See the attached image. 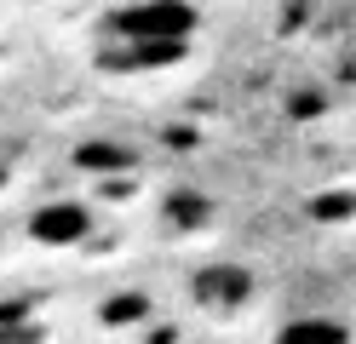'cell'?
<instances>
[{"label": "cell", "instance_id": "cell-2", "mask_svg": "<svg viewBox=\"0 0 356 344\" xmlns=\"http://www.w3.org/2000/svg\"><path fill=\"white\" fill-rule=\"evenodd\" d=\"M195 304L213 310V316H236L253 304V270L241 264H207L195 275Z\"/></svg>", "mask_w": 356, "mask_h": 344}, {"label": "cell", "instance_id": "cell-3", "mask_svg": "<svg viewBox=\"0 0 356 344\" xmlns=\"http://www.w3.org/2000/svg\"><path fill=\"white\" fill-rule=\"evenodd\" d=\"M86 229H92V213H86L81 201H47V206H35V218H29V236L40 241V247H70V241H81Z\"/></svg>", "mask_w": 356, "mask_h": 344}, {"label": "cell", "instance_id": "cell-4", "mask_svg": "<svg viewBox=\"0 0 356 344\" xmlns=\"http://www.w3.org/2000/svg\"><path fill=\"white\" fill-rule=\"evenodd\" d=\"M276 344H350V327L333 316H299L276 333Z\"/></svg>", "mask_w": 356, "mask_h": 344}, {"label": "cell", "instance_id": "cell-1", "mask_svg": "<svg viewBox=\"0 0 356 344\" xmlns=\"http://www.w3.org/2000/svg\"><path fill=\"white\" fill-rule=\"evenodd\" d=\"M195 6L190 0H138V6H121L109 17V35L121 40V69H155V63H178L184 46L195 35Z\"/></svg>", "mask_w": 356, "mask_h": 344}]
</instances>
